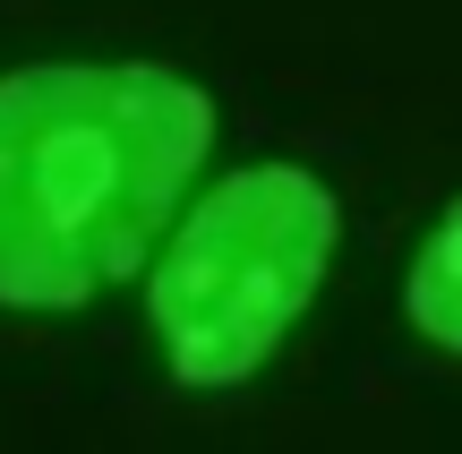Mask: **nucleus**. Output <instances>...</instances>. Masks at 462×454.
Masks as SVG:
<instances>
[{"instance_id":"f257e3e1","label":"nucleus","mask_w":462,"mask_h":454,"mask_svg":"<svg viewBox=\"0 0 462 454\" xmlns=\"http://www.w3.org/2000/svg\"><path fill=\"white\" fill-rule=\"evenodd\" d=\"M215 146V103L154 60L0 78V309H86L154 257Z\"/></svg>"},{"instance_id":"f03ea898","label":"nucleus","mask_w":462,"mask_h":454,"mask_svg":"<svg viewBox=\"0 0 462 454\" xmlns=\"http://www.w3.org/2000/svg\"><path fill=\"white\" fill-rule=\"evenodd\" d=\"M334 240H343V206L317 171L248 163L215 181L146 274V318L163 343V369L198 394L248 386L282 352L300 309L317 301Z\"/></svg>"},{"instance_id":"7ed1b4c3","label":"nucleus","mask_w":462,"mask_h":454,"mask_svg":"<svg viewBox=\"0 0 462 454\" xmlns=\"http://www.w3.org/2000/svg\"><path fill=\"white\" fill-rule=\"evenodd\" d=\"M402 309H411V326L437 343V352L462 360V198L429 223L411 274H402Z\"/></svg>"}]
</instances>
